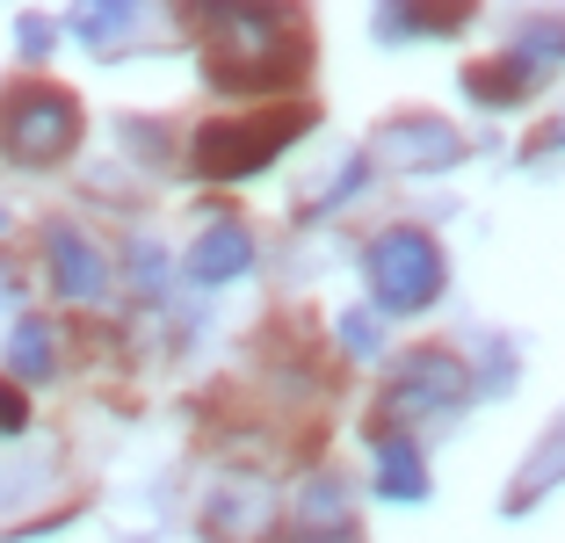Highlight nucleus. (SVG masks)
<instances>
[{
	"instance_id": "nucleus-1",
	"label": "nucleus",
	"mask_w": 565,
	"mask_h": 543,
	"mask_svg": "<svg viewBox=\"0 0 565 543\" xmlns=\"http://www.w3.org/2000/svg\"><path fill=\"white\" fill-rule=\"evenodd\" d=\"M189 22H203L211 30V81L217 87H276L290 81V58H276V30H290L298 15H282V8H196Z\"/></svg>"
},
{
	"instance_id": "nucleus-2",
	"label": "nucleus",
	"mask_w": 565,
	"mask_h": 543,
	"mask_svg": "<svg viewBox=\"0 0 565 543\" xmlns=\"http://www.w3.org/2000/svg\"><path fill=\"white\" fill-rule=\"evenodd\" d=\"M312 131V109H262V116H225V124H211V131L196 138V174L211 181H233V174H254V167H268L290 138Z\"/></svg>"
},
{
	"instance_id": "nucleus-3",
	"label": "nucleus",
	"mask_w": 565,
	"mask_h": 543,
	"mask_svg": "<svg viewBox=\"0 0 565 543\" xmlns=\"http://www.w3.org/2000/svg\"><path fill=\"white\" fill-rule=\"evenodd\" d=\"M370 283L384 312H428L443 297V247L428 232H384L370 247Z\"/></svg>"
},
{
	"instance_id": "nucleus-4",
	"label": "nucleus",
	"mask_w": 565,
	"mask_h": 543,
	"mask_svg": "<svg viewBox=\"0 0 565 543\" xmlns=\"http://www.w3.org/2000/svg\"><path fill=\"white\" fill-rule=\"evenodd\" d=\"M0 138H8V152H15L22 167H51V160H66V152L81 146V109H73V95H58V87H22V95H8Z\"/></svg>"
},
{
	"instance_id": "nucleus-5",
	"label": "nucleus",
	"mask_w": 565,
	"mask_h": 543,
	"mask_svg": "<svg viewBox=\"0 0 565 543\" xmlns=\"http://www.w3.org/2000/svg\"><path fill=\"white\" fill-rule=\"evenodd\" d=\"M465 398V362L449 355V348H420V355H406L399 370H392V384H384V406L399 413V420H420V413H443Z\"/></svg>"
},
{
	"instance_id": "nucleus-6",
	"label": "nucleus",
	"mask_w": 565,
	"mask_h": 543,
	"mask_svg": "<svg viewBox=\"0 0 565 543\" xmlns=\"http://www.w3.org/2000/svg\"><path fill=\"white\" fill-rule=\"evenodd\" d=\"M377 152L392 167H449L457 152H465V138L449 131L443 116H392L377 131Z\"/></svg>"
},
{
	"instance_id": "nucleus-7",
	"label": "nucleus",
	"mask_w": 565,
	"mask_h": 543,
	"mask_svg": "<svg viewBox=\"0 0 565 543\" xmlns=\"http://www.w3.org/2000/svg\"><path fill=\"white\" fill-rule=\"evenodd\" d=\"M44 247H51V276H58V290H66V297H102V283H109V262L87 247L81 232L58 225Z\"/></svg>"
},
{
	"instance_id": "nucleus-8",
	"label": "nucleus",
	"mask_w": 565,
	"mask_h": 543,
	"mask_svg": "<svg viewBox=\"0 0 565 543\" xmlns=\"http://www.w3.org/2000/svg\"><path fill=\"white\" fill-rule=\"evenodd\" d=\"M247 262H254V239L239 225H225V217H217L196 247H189V283H233Z\"/></svg>"
},
{
	"instance_id": "nucleus-9",
	"label": "nucleus",
	"mask_w": 565,
	"mask_h": 543,
	"mask_svg": "<svg viewBox=\"0 0 565 543\" xmlns=\"http://www.w3.org/2000/svg\"><path fill=\"white\" fill-rule=\"evenodd\" d=\"M558 471H565V420H558V428L544 435V449H536V457L522 464V478H515V486H508V514L536 508V500H544L551 486H558Z\"/></svg>"
},
{
	"instance_id": "nucleus-10",
	"label": "nucleus",
	"mask_w": 565,
	"mask_h": 543,
	"mask_svg": "<svg viewBox=\"0 0 565 543\" xmlns=\"http://www.w3.org/2000/svg\"><path fill=\"white\" fill-rule=\"evenodd\" d=\"M377 486L392 500H428V471H420L414 443H384L377 449Z\"/></svg>"
},
{
	"instance_id": "nucleus-11",
	"label": "nucleus",
	"mask_w": 565,
	"mask_h": 543,
	"mask_svg": "<svg viewBox=\"0 0 565 543\" xmlns=\"http://www.w3.org/2000/svg\"><path fill=\"white\" fill-rule=\"evenodd\" d=\"M8 355H15V377H44V370H51V327L22 319V327H15V348H8Z\"/></svg>"
},
{
	"instance_id": "nucleus-12",
	"label": "nucleus",
	"mask_w": 565,
	"mask_h": 543,
	"mask_svg": "<svg viewBox=\"0 0 565 543\" xmlns=\"http://www.w3.org/2000/svg\"><path fill=\"white\" fill-rule=\"evenodd\" d=\"M124 22H131V8H81V15H73V30H81V36H95V44H102V36H117Z\"/></svg>"
},
{
	"instance_id": "nucleus-13",
	"label": "nucleus",
	"mask_w": 565,
	"mask_h": 543,
	"mask_svg": "<svg viewBox=\"0 0 565 543\" xmlns=\"http://www.w3.org/2000/svg\"><path fill=\"white\" fill-rule=\"evenodd\" d=\"M341 348H349V355H377V319L349 312V319H341Z\"/></svg>"
},
{
	"instance_id": "nucleus-14",
	"label": "nucleus",
	"mask_w": 565,
	"mask_h": 543,
	"mask_svg": "<svg viewBox=\"0 0 565 543\" xmlns=\"http://www.w3.org/2000/svg\"><path fill=\"white\" fill-rule=\"evenodd\" d=\"M131 268H138V290H160L167 262H160V254H152V239H138V247H131Z\"/></svg>"
},
{
	"instance_id": "nucleus-15",
	"label": "nucleus",
	"mask_w": 565,
	"mask_h": 543,
	"mask_svg": "<svg viewBox=\"0 0 565 543\" xmlns=\"http://www.w3.org/2000/svg\"><path fill=\"white\" fill-rule=\"evenodd\" d=\"M22 420H30V406H22V398L8 392V384H0V435H15Z\"/></svg>"
},
{
	"instance_id": "nucleus-16",
	"label": "nucleus",
	"mask_w": 565,
	"mask_h": 543,
	"mask_svg": "<svg viewBox=\"0 0 565 543\" xmlns=\"http://www.w3.org/2000/svg\"><path fill=\"white\" fill-rule=\"evenodd\" d=\"M22 44H30V58H44V44H51V30L36 15H22Z\"/></svg>"
}]
</instances>
